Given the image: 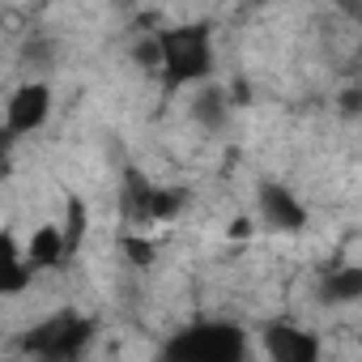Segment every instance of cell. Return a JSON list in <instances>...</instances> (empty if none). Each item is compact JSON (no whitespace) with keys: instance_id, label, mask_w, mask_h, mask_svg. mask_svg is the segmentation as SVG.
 I'll use <instances>...</instances> for the list:
<instances>
[{"instance_id":"52a82bcc","label":"cell","mask_w":362,"mask_h":362,"mask_svg":"<svg viewBox=\"0 0 362 362\" xmlns=\"http://www.w3.org/2000/svg\"><path fill=\"white\" fill-rule=\"evenodd\" d=\"M30 286V260L22 256L18 239L0 230V294H18Z\"/></svg>"},{"instance_id":"3957f363","label":"cell","mask_w":362,"mask_h":362,"mask_svg":"<svg viewBox=\"0 0 362 362\" xmlns=\"http://www.w3.org/2000/svg\"><path fill=\"white\" fill-rule=\"evenodd\" d=\"M94 337V324L77 311H56L52 320H43L30 337H26V349L39 354V358H81V349L90 345Z\"/></svg>"},{"instance_id":"30bf717a","label":"cell","mask_w":362,"mask_h":362,"mask_svg":"<svg viewBox=\"0 0 362 362\" xmlns=\"http://www.w3.org/2000/svg\"><path fill=\"white\" fill-rule=\"evenodd\" d=\"M358 294H362V269H358V264H345V269L328 273L324 298H332V303H354Z\"/></svg>"},{"instance_id":"7a4b0ae2","label":"cell","mask_w":362,"mask_h":362,"mask_svg":"<svg viewBox=\"0 0 362 362\" xmlns=\"http://www.w3.org/2000/svg\"><path fill=\"white\" fill-rule=\"evenodd\" d=\"M162 354L179 362H239L247 358V337L235 324H192L179 328L162 345Z\"/></svg>"},{"instance_id":"5b68a950","label":"cell","mask_w":362,"mask_h":362,"mask_svg":"<svg viewBox=\"0 0 362 362\" xmlns=\"http://www.w3.org/2000/svg\"><path fill=\"white\" fill-rule=\"evenodd\" d=\"M264 354L273 362H315L320 341L298 324H269L264 328Z\"/></svg>"},{"instance_id":"277c9868","label":"cell","mask_w":362,"mask_h":362,"mask_svg":"<svg viewBox=\"0 0 362 362\" xmlns=\"http://www.w3.org/2000/svg\"><path fill=\"white\" fill-rule=\"evenodd\" d=\"M47 111H52V90L43 81H26L5 103V128L13 136H26V132H35V128L47 124Z\"/></svg>"},{"instance_id":"6da1fadb","label":"cell","mask_w":362,"mask_h":362,"mask_svg":"<svg viewBox=\"0 0 362 362\" xmlns=\"http://www.w3.org/2000/svg\"><path fill=\"white\" fill-rule=\"evenodd\" d=\"M158 47V73L166 81V90H184V86H201L214 73V30L205 22H184V26H166L153 35Z\"/></svg>"},{"instance_id":"7c38bea8","label":"cell","mask_w":362,"mask_h":362,"mask_svg":"<svg viewBox=\"0 0 362 362\" xmlns=\"http://www.w3.org/2000/svg\"><path fill=\"white\" fill-rule=\"evenodd\" d=\"M9 141H13V132H9L5 124H0V158H5V153H9Z\"/></svg>"},{"instance_id":"8fae6325","label":"cell","mask_w":362,"mask_h":362,"mask_svg":"<svg viewBox=\"0 0 362 362\" xmlns=\"http://www.w3.org/2000/svg\"><path fill=\"white\" fill-rule=\"evenodd\" d=\"M60 230H64L69 252H77V243H81V235H86V209H81V201H69V222H64Z\"/></svg>"},{"instance_id":"ba28073f","label":"cell","mask_w":362,"mask_h":362,"mask_svg":"<svg viewBox=\"0 0 362 362\" xmlns=\"http://www.w3.org/2000/svg\"><path fill=\"white\" fill-rule=\"evenodd\" d=\"M64 256H69V243H64L60 222L39 226V230L30 235V243H26V260H30V269H52V264H60Z\"/></svg>"},{"instance_id":"9c48e42d","label":"cell","mask_w":362,"mask_h":362,"mask_svg":"<svg viewBox=\"0 0 362 362\" xmlns=\"http://www.w3.org/2000/svg\"><path fill=\"white\" fill-rule=\"evenodd\" d=\"M192 119L205 124V128H218L226 119V94L218 86H205L201 81V90H192Z\"/></svg>"},{"instance_id":"8992f818","label":"cell","mask_w":362,"mask_h":362,"mask_svg":"<svg viewBox=\"0 0 362 362\" xmlns=\"http://www.w3.org/2000/svg\"><path fill=\"white\" fill-rule=\"evenodd\" d=\"M260 218L273 230H303L307 226V209L294 201V192H286L277 184H264L260 188Z\"/></svg>"}]
</instances>
